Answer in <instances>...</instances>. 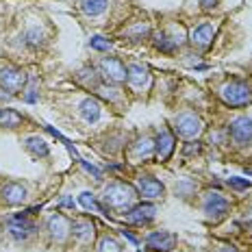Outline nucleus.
Masks as SVG:
<instances>
[{
    "label": "nucleus",
    "mask_w": 252,
    "mask_h": 252,
    "mask_svg": "<svg viewBox=\"0 0 252 252\" xmlns=\"http://www.w3.org/2000/svg\"><path fill=\"white\" fill-rule=\"evenodd\" d=\"M204 213H207V220L220 222V220L226 218V213H228V200L224 196H220L218 191L209 193L207 200H204Z\"/></svg>",
    "instance_id": "4"
},
{
    "label": "nucleus",
    "mask_w": 252,
    "mask_h": 252,
    "mask_svg": "<svg viewBox=\"0 0 252 252\" xmlns=\"http://www.w3.org/2000/svg\"><path fill=\"white\" fill-rule=\"evenodd\" d=\"M148 248L157 250V252H170L176 246V235L167 233V230H155L148 235Z\"/></svg>",
    "instance_id": "9"
},
{
    "label": "nucleus",
    "mask_w": 252,
    "mask_h": 252,
    "mask_svg": "<svg viewBox=\"0 0 252 252\" xmlns=\"http://www.w3.org/2000/svg\"><path fill=\"white\" fill-rule=\"evenodd\" d=\"M59 207H74V200L72 198H61V202H59Z\"/></svg>",
    "instance_id": "33"
},
{
    "label": "nucleus",
    "mask_w": 252,
    "mask_h": 252,
    "mask_svg": "<svg viewBox=\"0 0 252 252\" xmlns=\"http://www.w3.org/2000/svg\"><path fill=\"white\" fill-rule=\"evenodd\" d=\"M213 37H215V26L209 24V22H204V24H200V26H196V29H193L191 44L198 46V48H209V46H211V41H213Z\"/></svg>",
    "instance_id": "15"
},
{
    "label": "nucleus",
    "mask_w": 252,
    "mask_h": 252,
    "mask_svg": "<svg viewBox=\"0 0 252 252\" xmlns=\"http://www.w3.org/2000/svg\"><path fill=\"white\" fill-rule=\"evenodd\" d=\"M78 163H81L83 167H85V170L89 172V174H94V178H96V181H102V172H100V170H98V167L89 165V163H87V161H83V159H81V161H78Z\"/></svg>",
    "instance_id": "30"
},
{
    "label": "nucleus",
    "mask_w": 252,
    "mask_h": 252,
    "mask_svg": "<svg viewBox=\"0 0 252 252\" xmlns=\"http://www.w3.org/2000/svg\"><path fill=\"white\" fill-rule=\"evenodd\" d=\"M72 233H74V237L78 241H83V244H87V241L94 239V222L87 218H78L72 222Z\"/></svg>",
    "instance_id": "17"
},
{
    "label": "nucleus",
    "mask_w": 252,
    "mask_h": 252,
    "mask_svg": "<svg viewBox=\"0 0 252 252\" xmlns=\"http://www.w3.org/2000/svg\"><path fill=\"white\" fill-rule=\"evenodd\" d=\"M0 85L7 92H20L26 85V74L18 67H2L0 70Z\"/></svg>",
    "instance_id": "7"
},
{
    "label": "nucleus",
    "mask_w": 252,
    "mask_h": 252,
    "mask_svg": "<svg viewBox=\"0 0 252 252\" xmlns=\"http://www.w3.org/2000/svg\"><path fill=\"white\" fill-rule=\"evenodd\" d=\"M152 150H155V146H152V141L146 137V139H141L139 141V146H137V157H150L152 155Z\"/></svg>",
    "instance_id": "28"
},
{
    "label": "nucleus",
    "mask_w": 252,
    "mask_h": 252,
    "mask_svg": "<svg viewBox=\"0 0 252 252\" xmlns=\"http://www.w3.org/2000/svg\"><path fill=\"white\" fill-rule=\"evenodd\" d=\"M155 213H157V207L155 204H148V202H141L137 204V207H133V209H128L126 211V220L128 222H133V224H148L152 218H155Z\"/></svg>",
    "instance_id": "11"
},
{
    "label": "nucleus",
    "mask_w": 252,
    "mask_h": 252,
    "mask_svg": "<svg viewBox=\"0 0 252 252\" xmlns=\"http://www.w3.org/2000/svg\"><path fill=\"white\" fill-rule=\"evenodd\" d=\"M155 46H157V50L167 52V55H172V52L178 48L176 41L170 37V33H167V31H161V33H157V35H155Z\"/></svg>",
    "instance_id": "20"
},
{
    "label": "nucleus",
    "mask_w": 252,
    "mask_h": 252,
    "mask_svg": "<svg viewBox=\"0 0 252 252\" xmlns=\"http://www.w3.org/2000/svg\"><path fill=\"white\" fill-rule=\"evenodd\" d=\"M200 7L204 11H213V9L218 7V0H200Z\"/></svg>",
    "instance_id": "32"
},
{
    "label": "nucleus",
    "mask_w": 252,
    "mask_h": 252,
    "mask_svg": "<svg viewBox=\"0 0 252 252\" xmlns=\"http://www.w3.org/2000/svg\"><path fill=\"white\" fill-rule=\"evenodd\" d=\"M193 152H200V144L198 141H189L185 146V155H193Z\"/></svg>",
    "instance_id": "31"
},
{
    "label": "nucleus",
    "mask_w": 252,
    "mask_h": 252,
    "mask_svg": "<svg viewBox=\"0 0 252 252\" xmlns=\"http://www.w3.org/2000/svg\"><path fill=\"white\" fill-rule=\"evenodd\" d=\"M2 198L7 204H22L26 200V187L20 185V183H7V185L2 187Z\"/></svg>",
    "instance_id": "16"
},
{
    "label": "nucleus",
    "mask_w": 252,
    "mask_h": 252,
    "mask_svg": "<svg viewBox=\"0 0 252 252\" xmlns=\"http://www.w3.org/2000/svg\"><path fill=\"white\" fill-rule=\"evenodd\" d=\"M228 185L233 187V189H248L250 187V181H248V178L233 176V178H228Z\"/></svg>",
    "instance_id": "29"
},
{
    "label": "nucleus",
    "mask_w": 252,
    "mask_h": 252,
    "mask_svg": "<svg viewBox=\"0 0 252 252\" xmlns=\"http://www.w3.org/2000/svg\"><path fill=\"white\" fill-rule=\"evenodd\" d=\"M137 189H139V196L148 198V200H155V198L163 196V185H161V181H157V178H152V176H139Z\"/></svg>",
    "instance_id": "10"
},
{
    "label": "nucleus",
    "mask_w": 252,
    "mask_h": 252,
    "mask_svg": "<svg viewBox=\"0 0 252 252\" xmlns=\"http://www.w3.org/2000/svg\"><path fill=\"white\" fill-rule=\"evenodd\" d=\"M126 81L135 89H141L150 81V70L146 65H141V63H130V65L126 67Z\"/></svg>",
    "instance_id": "13"
},
{
    "label": "nucleus",
    "mask_w": 252,
    "mask_h": 252,
    "mask_svg": "<svg viewBox=\"0 0 252 252\" xmlns=\"http://www.w3.org/2000/svg\"><path fill=\"white\" fill-rule=\"evenodd\" d=\"M228 135L235 144L248 146L252 144V120L250 118H237L228 126Z\"/></svg>",
    "instance_id": "5"
},
{
    "label": "nucleus",
    "mask_w": 252,
    "mask_h": 252,
    "mask_svg": "<svg viewBox=\"0 0 252 252\" xmlns=\"http://www.w3.org/2000/svg\"><path fill=\"white\" fill-rule=\"evenodd\" d=\"M220 98L226 107H246L252 102V83L248 78H230L220 87Z\"/></svg>",
    "instance_id": "1"
},
{
    "label": "nucleus",
    "mask_w": 252,
    "mask_h": 252,
    "mask_svg": "<svg viewBox=\"0 0 252 252\" xmlns=\"http://www.w3.org/2000/svg\"><path fill=\"white\" fill-rule=\"evenodd\" d=\"M78 202H81V207L87 209V211H92V209H98L96 198H94V193H89V191H83L81 196H78Z\"/></svg>",
    "instance_id": "27"
},
{
    "label": "nucleus",
    "mask_w": 252,
    "mask_h": 252,
    "mask_svg": "<svg viewBox=\"0 0 252 252\" xmlns=\"http://www.w3.org/2000/svg\"><path fill=\"white\" fill-rule=\"evenodd\" d=\"M41 41H44V33H41L39 29H31L24 33V44L29 46H39Z\"/></svg>",
    "instance_id": "24"
},
{
    "label": "nucleus",
    "mask_w": 252,
    "mask_h": 252,
    "mask_svg": "<svg viewBox=\"0 0 252 252\" xmlns=\"http://www.w3.org/2000/svg\"><path fill=\"white\" fill-rule=\"evenodd\" d=\"M22 124V115L11 111V109H0V126H7V128H15V126Z\"/></svg>",
    "instance_id": "22"
},
{
    "label": "nucleus",
    "mask_w": 252,
    "mask_h": 252,
    "mask_svg": "<svg viewBox=\"0 0 252 252\" xmlns=\"http://www.w3.org/2000/svg\"><path fill=\"white\" fill-rule=\"evenodd\" d=\"M150 33V29H148V24H137V26H133V29H128L126 31V37H130L133 41H139V39H144L146 35Z\"/></svg>",
    "instance_id": "23"
},
{
    "label": "nucleus",
    "mask_w": 252,
    "mask_h": 252,
    "mask_svg": "<svg viewBox=\"0 0 252 252\" xmlns=\"http://www.w3.org/2000/svg\"><path fill=\"white\" fill-rule=\"evenodd\" d=\"M89 46H92L94 50H100V52H104V50L111 48V41H109L107 37H102V35H94V37L89 39Z\"/></svg>",
    "instance_id": "26"
},
{
    "label": "nucleus",
    "mask_w": 252,
    "mask_h": 252,
    "mask_svg": "<svg viewBox=\"0 0 252 252\" xmlns=\"http://www.w3.org/2000/svg\"><path fill=\"white\" fill-rule=\"evenodd\" d=\"M135 198H137V191L128 183H111L104 189V202L111 209H128Z\"/></svg>",
    "instance_id": "2"
},
{
    "label": "nucleus",
    "mask_w": 252,
    "mask_h": 252,
    "mask_svg": "<svg viewBox=\"0 0 252 252\" xmlns=\"http://www.w3.org/2000/svg\"><path fill=\"white\" fill-rule=\"evenodd\" d=\"M98 252H122V248H120V244L111 237H102L100 244H98Z\"/></svg>",
    "instance_id": "25"
},
{
    "label": "nucleus",
    "mask_w": 252,
    "mask_h": 252,
    "mask_svg": "<svg viewBox=\"0 0 252 252\" xmlns=\"http://www.w3.org/2000/svg\"><path fill=\"white\" fill-rule=\"evenodd\" d=\"M100 67H102V74L107 76L111 83L126 81V65L118 59V57H104L102 63H100Z\"/></svg>",
    "instance_id": "8"
},
{
    "label": "nucleus",
    "mask_w": 252,
    "mask_h": 252,
    "mask_svg": "<svg viewBox=\"0 0 252 252\" xmlns=\"http://www.w3.org/2000/svg\"><path fill=\"white\" fill-rule=\"evenodd\" d=\"M81 113L89 124L98 122V118H100V102L94 100V98H87V100H83V104H81Z\"/></svg>",
    "instance_id": "19"
},
{
    "label": "nucleus",
    "mask_w": 252,
    "mask_h": 252,
    "mask_svg": "<svg viewBox=\"0 0 252 252\" xmlns=\"http://www.w3.org/2000/svg\"><path fill=\"white\" fill-rule=\"evenodd\" d=\"M7 228H9V233H11V237L18 239V241L29 239L31 235L35 233V224L31 222L26 213H20V215H15V218H11L7 224Z\"/></svg>",
    "instance_id": "6"
},
{
    "label": "nucleus",
    "mask_w": 252,
    "mask_h": 252,
    "mask_svg": "<svg viewBox=\"0 0 252 252\" xmlns=\"http://www.w3.org/2000/svg\"><path fill=\"white\" fill-rule=\"evenodd\" d=\"M48 230H50V235H52V239H57V241H63L67 237V235L72 233V224H70V220L65 218V215H52V218L48 220Z\"/></svg>",
    "instance_id": "12"
},
{
    "label": "nucleus",
    "mask_w": 252,
    "mask_h": 252,
    "mask_svg": "<svg viewBox=\"0 0 252 252\" xmlns=\"http://www.w3.org/2000/svg\"><path fill=\"white\" fill-rule=\"evenodd\" d=\"M220 252H239V250L233 248V246H222V248H220Z\"/></svg>",
    "instance_id": "35"
},
{
    "label": "nucleus",
    "mask_w": 252,
    "mask_h": 252,
    "mask_svg": "<svg viewBox=\"0 0 252 252\" xmlns=\"http://www.w3.org/2000/svg\"><path fill=\"white\" fill-rule=\"evenodd\" d=\"M78 7H81V11L89 15V18H96V15L107 11L109 0H78Z\"/></svg>",
    "instance_id": "18"
},
{
    "label": "nucleus",
    "mask_w": 252,
    "mask_h": 252,
    "mask_svg": "<svg viewBox=\"0 0 252 252\" xmlns=\"http://www.w3.org/2000/svg\"><path fill=\"white\" fill-rule=\"evenodd\" d=\"M24 144H26V150H29L33 157H48V152H50L48 144L39 137H29Z\"/></svg>",
    "instance_id": "21"
},
{
    "label": "nucleus",
    "mask_w": 252,
    "mask_h": 252,
    "mask_svg": "<svg viewBox=\"0 0 252 252\" xmlns=\"http://www.w3.org/2000/svg\"><path fill=\"white\" fill-rule=\"evenodd\" d=\"M155 152H157V159L159 161H167L170 155L174 152V137L167 128H161L159 137H157V144H155Z\"/></svg>",
    "instance_id": "14"
},
{
    "label": "nucleus",
    "mask_w": 252,
    "mask_h": 252,
    "mask_svg": "<svg viewBox=\"0 0 252 252\" xmlns=\"http://www.w3.org/2000/svg\"><path fill=\"white\" fill-rule=\"evenodd\" d=\"M122 235H124V237L128 239V241H133V244H139V241H137V237H135L133 233H128V230H122Z\"/></svg>",
    "instance_id": "34"
},
{
    "label": "nucleus",
    "mask_w": 252,
    "mask_h": 252,
    "mask_svg": "<svg viewBox=\"0 0 252 252\" xmlns=\"http://www.w3.org/2000/svg\"><path fill=\"white\" fill-rule=\"evenodd\" d=\"M176 133L185 139H191V137H198L202 133V120L198 118L196 113L191 111H185L176 118Z\"/></svg>",
    "instance_id": "3"
}]
</instances>
